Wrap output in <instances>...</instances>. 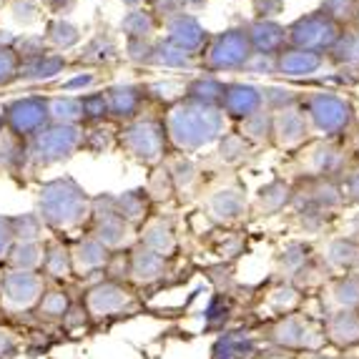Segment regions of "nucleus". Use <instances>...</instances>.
I'll return each instance as SVG.
<instances>
[{"mask_svg":"<svg viewBox=\"0 0 359 359\" xmlns=\"http://www.w3.org/2000/svg\"><path fill=\"white\" fill-rule=\"evenodd\" d=\"M36 214L41 216L46 229L63 233L68 229L81 226L88 219L90 198L73 179H53L41 186Z\"/></svg>","mask_w":359,"mask_h":359,"instance_id":"nucleus-1","label":"nucleus"},{"mask_svg":"<svg viewBox=\"0 0 359 359\" xmlns=\"http://www.w3.org/2000/svg\"><path fill=\"white\" fill-rule=\"evenodd\" d=\"M166 136H171L181 149H198L222 136L224 131V111L219 106L204 103H176L166 116Z\"/></svg>","mask_w":359,"mask_h":359,"instance_id":"nucleus-2","label":"nucleus"},{"mask_svg":"<svg viewBox=\"0 0 359 359\" xmlns=\"http://www.w3.org/2000/svg\"><path fill=\"white\" fill-rule=\"evenodd\" d=\"M48 282L41 271H13L6 269L0 284V314L3 319L23 317L36 309Z\"/></svg>","mask_w":359,"mask_h":359,"instance_id":"nucleus-3","label":"nucleus"},{"mask_svg":"<svg viewBox=\"0 0 359 359\" xmlns=\"http://www.w3.org/2000/svg\"><path fill=\"white\" fill-rule=\"evenodd\" d=\"M83 146V131L66 123H50L28 141V156L33 166H53L71 158Z\"/></svg>","mask_w":359,"mask_h":359,"instance_id":"nucleus-4","label":"nucleus"},{"mask_svg":"<svg viewBox=\"0 0 359 359\" xmlns=\"http://www.w3.org/2000/svg\"><path fill=\"white\" fill-rule=\"evenodd\" d=\"M287 36L292 48L311 50V53H324V50H332L339 41V23L327 15V13L317 11L309 13L304 18L294 20L287 28Z\"/></svg>","mask_w":359,"mask_h":359,"instance_id":"nucleus-5","label":"nucleus"},{"mask_svg":"<svg viewBox=\"0 0 359 359\" xmlns=\"http://www.w3.org/2000/svg\"><path fill=\"white\" fill-rule=\"evenodd\" d=\"M254 58L252 41L246 30L231 28L211 38L206 46V68L209 71H239L246 68Z\"/></svg>","mask_w":359,"mask_h":359,"instance_id":"nucleus-6","label":"nucleus"},{"mask_svg":"<svg viewBox=\"0 0 359 359\" xmlns=\"http://www.w3.org/2000/svg\"><path fill=\"white\" fill-rule=\"evenodd\" d=\"M3 123H6L13 136L28 141L36 133H41L46 126H50V106L41 96L18 98V101H13L6 106Z\"/></svg>","mask_w":359,"mask_h":359,"instance_id":"nucleus-7","label":"nucleus"},{"mask_svg":"<svg viewBox=\"0 0 359 359\" xmlns=\"http://www.w3.org/2000/svg\"><path fill=\"white\" fill-rule=\"evenodd\" d=\"M121 146L141 161H158L166 146V126L158 118H138L121 131Z\"/></svg>","mask_w":359,"mask_h":359,"instance_id":"nucleus-8","label":"nucleus"},{"mask_svg":"<svg viewBox=\"0 0 359 359\" xmlns=\"http://www.w3.org/2000/svg\"><path fill=\"white\" fill-rule=\"evenodd\" d=\"M306 114L322 133H341L352 123V106L334 93H314L306 101Z\"/></svg>","mask_w":359,"mask_h":359,"instance_id":"nucleus-9","label":"nucleus"},{"mask_svg":"<svg viewBox=\"0 0 359 359\" xmlns=\"http://www.w3.org/2000/svg\"><path fill=\"white\" fill-rule=\"evenodd\" d=\"M41 274L48 284H58V287H63L68 279L76 276V271H73L71 246L60 239V236H48V239H43Z\"/></svg>","mask_w":359,"mask_h":359,"instance_id":"nucleus-10","label":"nucleus"},{"mask_svg":"<svg viewBox=\"0 0 359 359\" xmlns=\"http://www.w3.org/2000/svg\"><path fill=\"white\" fill-rule=\"evenodd\" d=\"M262 88L252 83H226L224 86V96H222V108L226 116H233V118H252L254 114L262 111Z\"/></svg>","mask_w":359,"mask_h":359,"instance_id":"nucleus-11","label":"nucleus"},{"mask_svg":"<svg viewBox=\"0 0 359 359\" xmlns=\"http://www.w3.org/2000/svg\"><path fill=\"white\" fill-rule=\"evenodd\" d=\"M168 30V38L166 41L171 43V46H176V48H181L184 53L194 55L196 50H201L206 46V30L204 25L198 23L194 15H189V13H179V15H174V18L168 20L166 25Z\"/></svg>","mask_w":359,"mask_h":359,"instance_id":"nucleus-12","label":"nucleus"},{"mask_svg":"<svg viewBox=\"0 0 359 359\" xmlns=\"http://www.w3.org/2000/svg\"><path fill=\"white\" fill-rule=\"evenodd\" d=\"M71 257H73V271L76 276H90L96 271H103L108 264V249L96 241L93 236H81L76 244L71 246Z\"/></svg>","mask_w":359,"mask_h":359,"instance_id":"nucleus-13","label":"nucleus"},{"mask_svg":"<svg viewBox=\"0 0 359 359\" xmlns=\"http://www.w3.org/2000/svg\"><path fill=\"white\" fill-rule=\"evenodd\" d=\"M246 36L252 41L254 55H264V58L279 55L284 50V43L289 41L287 28H282L274 20H257V23L249 25Z\"/></svg>","mask_w":359,"mask_h":359,"instance_id":"nucleus-14","label":"nucleus"},{"mask_svg":"<svg viewBox=\"0 0 359 359\" xmlns=\"http://www.w3.org/2000/svg\"><path fill=\"white\" fill-rule=\"evenodd\" d=\"M322 53H311V50L302 48H287L276 55V71L289 78L311 76V73H317L322 68Z\"/></svg>","mask_w":359,"mask_h":359,"instance_id":"nucleus-15","label":"nucleus"},{"mask_svg":"<svg viewBox=\"0 0 359 359\" xmlns=\"http://www.w3.org/2000/svg\"><path fill=\"white\" fill-rule=\"evenodd\" d=\"M73 299L71 294L66 292V287H58V284H48V289L43 292L41 302L30 314H36V319L41 324H50V322H63L66 311L71 309Z\"/></svg>","mask_w":359,"mask_h":359,"instance_id":"nucleus-16","label":"nucleus"},{"mask_svg":"<svg viewBox=\"0 0 359 359\" xmlns=\"http://www.w3.org/2000/svg\"><path fill=\"white\" fill-rule=\"evenodd\" d=\"M43 241H13L11 252L3 259V266L13 271H41Z\"/></svg>","mask_w":359,"mask_h":359,"instance_id":"nucleus-17","label":"nucleus"},{"mask_svg":"<svg viewBox=\"0 0 359 359\" xmlns=\"http://www.w3.org/2000/svg\"><path fill=\"white\" fill-rule=\"evenodd\" d=\"M271 133H276V141L282 146L299 144L306 138V118L294 108L279 111L271 121Z\"/></svg>","mask_w":359,"mask_h":359,"instance_id":"nucleus-18","label":"nucleus"},{"mask_svg":"<svg viewBox=\"0 0 359 359\" xmlns=\"http://www.w3.org/2000/svg\"><path fill=\"white\" fill-rule=\"evenodd\" d=\"M108 98V114L118 116V118H133L141 108V98H144V88L138 86H114L106 93Z\"/></svg>","mask_w":359,"mask_h":359,"instance_id":"nucleus-19","label":"nucleus"},{"mask_svg":"<svg viewBox=\"0 0 359 359\" xmlns=\"http://www.w3.org/2000/svg\"><path fill=\"white\" fill-rule=\"evenodd\" d=\"M25 161H30L28 141L13 136L11 131L0 133V171L15 174V171H20L25 166Z\"/></svg>","mask_w":359,"mask_h":359,"instance_id":"nucleus-20","label":"nucleus"},{"mask_svg":"<svg viewBox=\"0 0 359 359\" xmlns=\"http://www.w3.org/2000/svg\"><path fill=\"white\" fill-rule=\"evenodd\" d=\"M66 68V58L58 53H46L36 60H28V63H20V76L28 78V81H50L60 71Z\"/></svg>","mask_w":359,"mask_h":359,"instance_id":"nucleus-21","label":"nucleus"},{"mask_svg":"<svg viewBox=\"0 0 359 359\" xmlns=\"http://www.w3.org/2000/svg\"><path fill=\"white\" fill-rule=\"evenodd\" d=\"M11 231H13V241H43L46 239V224L41 222V216H38L36 211L11 216Z\"/></svg>","mask_w":359,"mask_h":359,"instance_id":"nucleus-22","label":"nucleus"},{"mask_svg":"<svg viewBox=\"0 0 359 359\" xmlns=\"http://www.w3.org/2000/svg\"><path fill=\"white\" fill-rule=\"evenodd\" d=\"M224 96V83L216 78H196L186 86V98L204 106H219Z\"/></svg>","mask_w":359,"mask_h":359,"instance_id":"nucleus-23","label":"nucleus"},{"mask_svg":"<svg viewBox=\"0 0 359 359\" xmlns=\"http://www.w3.org/2000/svg\"><path fill=\"white\" fill-rule=\"evenodd\" d=\"M48 106H50V121L53 123L76 126V121L83 118L81 98H55V101H48Z\"/></svg>","mask_w":359,"mask_h":359,"instance_id":"nucleus-24","label":"nucleus"},{"mask_svg":"<svg viewBox=\"0 0 359 359\" xmlns=\"http://www.w3.org/2000/svg\"><path fill=\"white\" fill-rule=\"evenodd\" d=\"M151 63L163 68H189L191 66V55L184 53L181 48L171 46V43H158L154 46V55H151Z\"/></svg>","mask_w":359,"mask_h":359,"instance_id":"nucleus-25","label":"nucleus"},{"mask_svg":"<svg viewBox=\"0 0 359 359\" xmlns=\"http://www.w3.org/2000/svg\"><path fill=\"white\" fill-rule=\"evenodd\" d=\"M154 15L146 11H131L123 18V23H121V28H123V33L128 36V41H144L146 36H149L151 30H154Z\"/></svg>","mask_w":359,"mask_h":359,"instance_id":"nucleus-26","label":"nucleus"},{"mask_svg":"<svg viewBox=\"0 0 359 359\" xmlns=\"http://www.w3.org/2000/svg\"><path fill=\"white\" fill-rule=\"evenodd\" d=\"M48 41L53 43V46H58V48H71V46H76V43L81 41V33H78L76 25L68 23V20H53V23L48 25Z\"/></svg>","mask_w":359,"mask_h":359,"instance_id":"nucleus-27","label":"nucleus"},{"mask_svg":"<svg viewBox=\"0 0 359 359\" xmlns=\"http://www.w3.org/2000/svg\"><path fill=\"white\" fill-rule=\"evenodd\" d=\"M322 13H327L334 23L349 20L359 13V0H322Z\"/></svg>","mask_w":359,"mask_h":359,"instance_id":"nucleus-28","label":"nucleus"},{"mask_svg":"<svg viewBox=\"0 0 359 359\" xmlns=\"http://www.w3.org/2000/svg\"><path fill=\"white\" fill-rule=\"evenodd\" d=\"M20 76V58L8 46H0V86L13 83Z\"/></svg>","mask_w":359,"mask_h":359,"instance_id":"nucleus-29","label":"nucleus"},{"mask_svg":"<svg viewBox=\"0 0 359 359\" xmlns=\"http://www.w3.org/2000/svg\"><path fill=\"white\" fill-rule=\"evenodd\" d=\"M334 58L344 60V63H354L359 60V33H347V36H339L334 48Z\"/></svg>","mask_w":359,"mask_h":359,"instance_id":"nucleus-30","label":"nucleus"},{"mask_svg":"<svg viewBox=\"0 0 359 359\" xmlns=\"http://www.w3.org/2000/svg\"><path fill=\"white\" fill-rule=\"evenodd\" d=\"M271 121H274V116H269L266 111H259L252 118L244 121V133L252 138H266L271 133Z\"/></svg>","mask_w":359,"mask_h":359,"instance_id":"nucleus-31","label":"nucleus"},{"mask_svg":"<svg viewBox=\"0 0 359 359\" xmlns=\"http://www.w3.org/2000/svg\"><path fill=\"white\" fill-rule=\"evenodd\" d=\"M81 108H83V118H103L108 116V98L106 93H88L81 98Z\"/></svg>","mask_w":359,"mask_h":359,"instance_id":"nucleus-32","label":"nucleus"},{"mask_svg":"<svg viewBox=\"0 0 359 359\" xmlns=\"http://www.w3.org/2000/svg\"><path fill=\"white\" fill-rule=\"evenodd\" d=\"M20 349V337L18 332L8 327V324H0V359H11L15 357Z\"/></svg>","mask_w":359,"mask_h":359,"instance_id":"nucleus-33","label":"nucleus"},{"mask_svg":"<svg viewBox=\"0 0 359 359\" xmlns=\"http://www.w3.org/2000/svg\"><path fill=\"white\" fill-rule=\"evenodd\" d=\"M262 96H264V101H269L271 106L279 108V111H287L294 103L292 90H287V88H266V90H262Z\"/></svg>","mask_w":359,"mask_h":359,"instance_id":"nucleus-34","label":"nucleus"},{"mask_svg":"<svg viewBox=\"0 0 359 359\" xmlns=\"http://www.w3.org/2000/svg\"><path fill=\"white\" fill-rule=\"evenodd\" d=\"M13 246V231H11V216L0 214V262L6 259V254Z\"/></svg>","mask_w":359,"mask_h":359,"instance_id":"nucleus-35","label":"nucleus"},{"mask_svg":"<svg viewBox=\"0 0 359 359\" xmlns=\"http://www.w3.org/2000/svg\"><path fill=\"white\" fill-rule=\"evenodd\" d=\"M244 151H246V144L241 141V136H226L222 141V154L226 156V158H239Z\"/></svg>","mask_w":359,"mask_h":359,"instance_id":"nucleus-36","label":"nucleus"},{"mask_svg":"<svg viewBox=\"0 0 359 359\" xmlns=\"http://www.w3.org/2000/svg\"><path fill=\"white\" fill-rule=\"evenodd\" d=\"M282 0H254V8L262 15V20H269L271 15H276V13L282 11Z\"/></svg>","mask_w":359,"mask_h":359,"instance_id":"nucleus-37","label":"nucleus"},{"mask_svg":"<svg viewBox=\"0 0 359 359\" xmlns=\"http://www.w3.org/2000/svg\"><path fill=\"white\" fill-rule=\"evenodd\" d=\"M93 81H96V76L93 73H81V76H76V78H71L63 88H68V90H73V88H86V86H93Z\"/></svg>","mask_w":359,"mask_h":359,"instance_id":"nucleus-38","label":"nucleus"},{"mask_svg":"<svg viewBox=\"0 0 359 359\" xmlns=\"http://www.w3.org/2000/svg\"><path fill=\"white\" fill-rule=\"evenodd\" d=\"M3 274H6V266H3V262H0V284H3Z\"/></svg>","mask_w":359,"mask_h":359,"instance_id":"nucleus-39","label":"nucleus"},{"mask_svg":"<svg viewBox=\"0 0 359 359\" xmlns=\"http://www.w3.org/2000/svg\"><path fill=\"white\" fill-rule=\"evenodd\" d=\"M123 3H128V6H138L141 0H123Z\"/></svg>","mask_w":359,"mask_h":359,"instance_id":"nucleus-40","label":"nucleus"},{"mask_svg":"<svg viewBox=\"0 0 359 359\" xmlns=\"http://www.w3.org/2000/svg\"><path fill=\"white\" fill-rule=\"evenodd\" d=\"M3 128H6V123H3V114H0V133H3Z\"/></svg>","mask_w":359,"mask_h":359,"instance_id":"nucleus-41","label":"nucleus"},{"mask_svg":"<svg viewBox=\"0 0 359 359\" xmlns=\"http://www.w3.org/2000/svg\"><path fill=\"white\" fill-rule=\"evenodd\" d=\"M0 324H6V319H3V314H0Z\"/></svg>","mask_w":359,"mask_h":359,"instance_id":"nucleus-42","label":"nucleus"}]
</instances>
